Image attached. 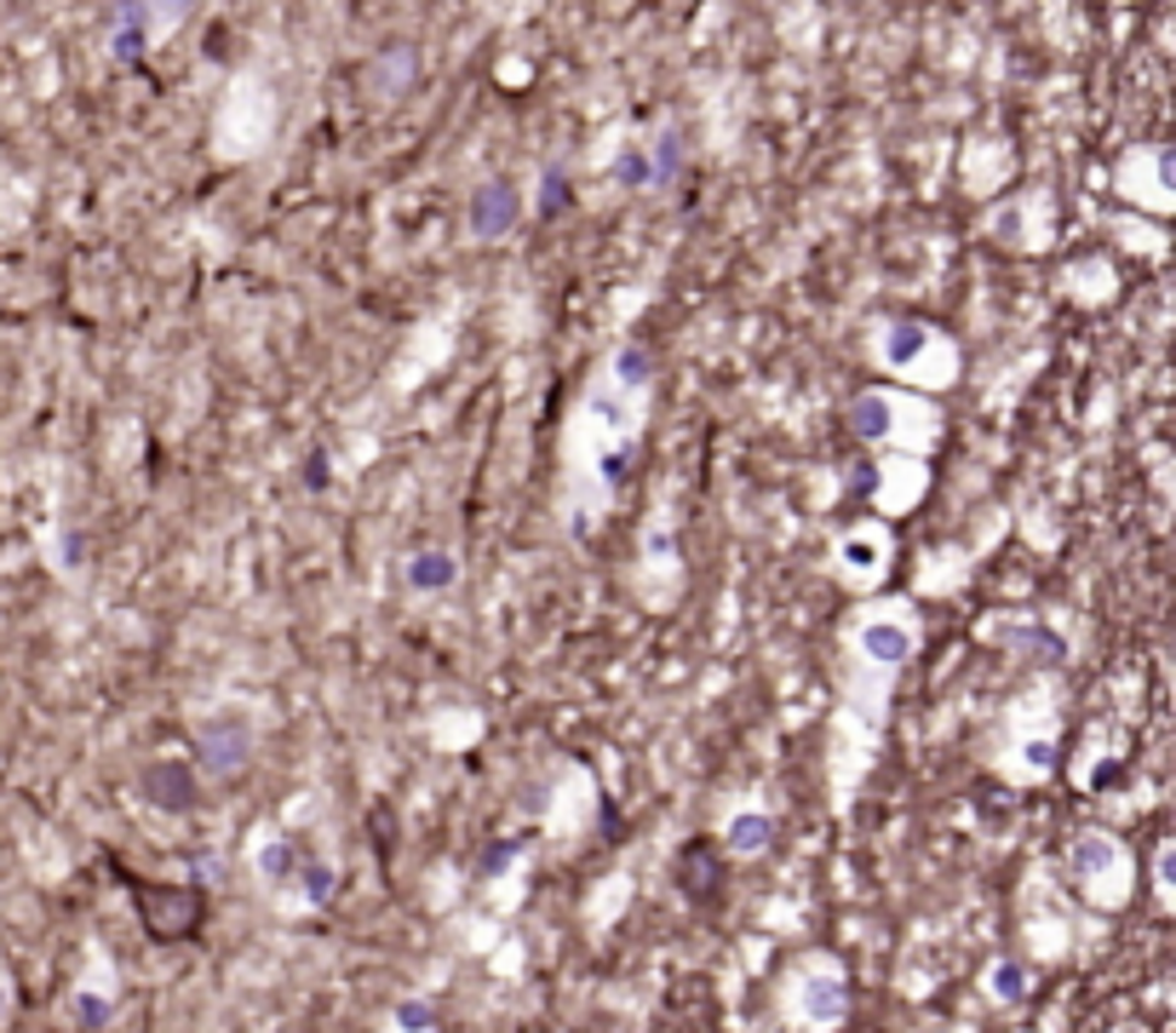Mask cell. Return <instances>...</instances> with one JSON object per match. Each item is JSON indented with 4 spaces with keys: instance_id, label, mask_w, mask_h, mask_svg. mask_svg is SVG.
Wrapping results in <instances>:
<instances>
[{
    "instance_id": "16",
    "label": "cell",
    "mask_w": 1176,
    "mask_h": 1033,
    "mask_svg": "<svg viewBox=\"0 0 1176 1033\" xmlns=\"http://www.w3.org/2000/svg\"><path fill=\"white\" fill-rule=\"evenodd\" d=\"M770 844H775V816L770 810H735L724 821V855L752 862V855H763Z\"/></svg>"
},
{
    "instance_id": "21",
    "label": "cell",
    "mask_w": 1176,
    "mask_h": 1033,
    "mask_svg": "<svg viewBox=\"0 0 1176 1033\" xmlns=\"http://www.w3.org/2000/svg\"><path fill=\"white\" fill-rule=\"evenodd\" d=\"M683 172V133H660L654 138V149H649V190H667L672 179Z\"/></svg>"
},
{
    "instance_id": "24",
    "label": "cell",
    "mask_w": 1176,
    "mask_h": 1033,
    "mask_svg": "<svg viewBox=\"0 0 1176 1033\" xmlns=\"http://www.w3.org/2000/svg\"><path fill=\"white\" fill-rule=\"evenodd\" d=\"M391 1028L396 1033H437V1004L430 999H396V1011H391Z\"/></svg>"
},
{
    "instance_id": "25",
    "label": "cell",
    "mask_w": 1176,
    "mask_h": 1033,
    "mask_svg": "<svg viewBox=\"0 0 1176 1033\" xmlns=\"http://www.w3.org/2000/svg\"><path fill=\"white\" fill-rule=\"evenodd\" d=\"M615 184H626V190H649V149H637V144H626L620 156H615Z\"/></svg>"
},
{
    "instance_id": "22",
    "label": "cell",
    "mask_w": 1176,
    "mask_h": 1033,
    "mask_svg": "<svg viewBox=\"0 0 1176 1033\" xmlns=\"http://www.w3.org/2000/svg\"><path fill=\"white\" fill-rule=\"evenodd\" d=\"M987 999H999V1004L1028 999V970H1021V959H993L987 965Z\"/></svg>"
},
{
    "instance_id": "14",
    "label": "cell",
    "mask_w": 1176,
    "mask_h": 1033,
    "mask_svg": "<svg viewBox=\"0 0 1176 1033\" xmlns=\"http://www.w3.org/2000/svg\"><path fill=\"white\" fill-rule=\"evenodd\" d=\"M1067 867H1073L1079 885H1108L1113 873H1124V850H1119L1113 833H1079L1073 850H1067Z\"/></svg>"
},
{
    "instance_id": "19",
    "label": "cell",
    "mask_w": 1176,
    "mask_h": 1033,
    "mask_svg": "<svg viewBox=\"0 0 1176 1033\" xmlns=\"http://www.w3.org/2000/svg\"><path fill=\"white\" fill-rule=\"evenodd\" d=\"M299 844L293 839H265L259 850H253V867H259L265 885H293V867H299Z\"/></svg>"
},
{
    "instance_id": "11",
    "label": "cell",
    "mask_w": 1176,
    "mask_h": 1033,
    "mask_svg": "<svg viewBox=\"0 0 1176 1033\" xmlns=\"http://www.w3.org/2000/svg\"><path fill=\"white\" fill-rule=\"evenodd\" d=\"M930 489V471L918 453H889V460L873 465V499L884 512H912Z\"/></svg>"
},
{
    "instance_id": "18",
    "label": "cell",
    "mask_w": 1176,
    "mask_h": 1033,
    "mask_svg": "<svg viewBox=\"0 0 1176 1033\" xmlns=\"http://www.w3.org/2000/svg\"><path fill=\"white\" fill-rule=\"evenodd\" d=\"M293 885H299L304 907H327V901L339 896V867L327 862V855H299V867H293Z\"/></svg>"
},
{
    "instance_id": "17",
    "label": "cell",
    "mask_w": 1176,
    "mask_h": 1033,
    "mask_svg": "<svg viewBox=\"0 0 1176 1033\" xmlns=\"http://www.w3.org/2000/svg\"><path fill=\"white\" fill-rule=\"evenodd\" d=\"M608 380H615L620 391H631V396H649L654 391V350L643 339H626L615 357H608Z\"/></svg>"
},
{
    "instance_id": "2",
    "label": "cell",
    "mask_w": 1176,
    "mask_h": 1033,
    "mask_svg": "<svg viewBox=\"0 0 1176 1033\" xmlns=\"http://www.w3.org/2000/svg\"><path fill=\"white\" fill-rule=\"evenodd\" d=\"M110 873L126 885V896L138 901V919L149 930V942H190L201 924H208V890L201 885H156L133 867L110 862Z\"/></svg>"
},
{
    "instance_id": "30",
    "label": "cell",
    "mask_w": 1176,
    "mask_h": 1033,
    "mask_svg": "<svg viewBox=\"0 0 1176 1033\" xmlns=\"http://www.w3.org/2000/svg\"><path fill=\"white\" fill-rule=\"evenodd\" d=\"M327 483H334V471H327V448H311V460H304V489L327 494Z\"/></svg>"
},
{
    "instance_id": "6",
    "label": "cell",
    "mask_w": 1176,
    "mask_h": 1033,
    "mask_svg": "<svg viewBox=\"0 0 1176 1033\" xmlns=\"http://www.w3.org/2000/svg\"><path fill=\"white\" fill-rule=\"evenodd\" d=\"M138 798L161 816H195L201 810V770L190 759H149L138 764Z\"/></svg>"
},
{
    "instance_id": "4",
    "label": "cell",
    "mask_w": 1176,
    "mask_h": 1033,
    "mask_svg": "<svg viewBox=\"0 0 1176 1033\" xmlns=\"http://www.w3.org/2000/svg\"><path fill=\"white\" fill-rule=\"evenodd\" d=\"M792 1017H798L804 1033H838L850 1022V981H843V970L827 959L804 965L798 981H792Z\"/></svg>"
},
{
    "instance_id": "8",
    "label": "cell",
    "mask_w": 1176,
    "mask_h": 1033,
    "mask_svg": "<svg viewBox=\"0 0 1176 1033\" xmlns=\"http://www.w3.org/2000/svg\"><path fill=\"white\" fill-rule=\"evenodd\" d=\"M523 224V190L511 184V179H489V184H477V195H471V207H466V231H471V242H505L511 231Z\"/></svg>"
},
{
    "instance_id": "7",
    "label": "cell",
    "mask_w": 1176,
    "mask_h": 1033,
    "mask_svg": "<svg viewBox=\"0 0 1176 1033\" xmlns=\"http://www.w3.org/2000/svg\"><path fill=\"white\" fill-rule=\"evenodd\" d=\"M936 402L925 396H896V391H861L850 402V431L861 442H901V419H918L930 414Z\"/></svg>"
},
{
    "instance_id": "31",
    "label": "cell",
    "mask_w": 1176,
    "mask_h": 1033,
    "mask_svg": "<svg viewBox=\"0 0 1176 1033\" xmlns=\"http://www.w3.org/2000/svg\"><path fill=\"white\" fill-rule=\"evenodd\" d=\"M58 558H64V569H81V558H87V540H81V535H64Z\"/></svg>"
},
{
    "instance_id": "23",
    "label": "cell",
    "mask_w": 1176,
    "mask_h": 1033,
    "mask_svg": "<svg viewBox=\"0 0 1176 1033\" xmlns=\"http://www.w3.org/2000/svg\"><path fill=\"white\" fill-rule=\"evenodd\" d=\"M569 201H574L569 172H562V167H546V179H540V201H534V218H562V213H569Z\"/></svg>"
},
{
    "instance_id": "20",
    "label": "cell",
    "mask_w": 1176,
    "mask_h": 1033,
    "mask_svg": "<svg viewBox=\"0 0 1176 1033\" xmlns=\"http://www.w3.org/2000/svg\"><path fill=\"white\" fill-rule=\"evenodd\" d=\"M110 1017H115V999L110 993H98V988H75L69 993V1022L81 1028V1033H104Z\"/></svg>"
},
{
    "instance_id": "5",
    "label": "cell",
    "mask_w": 1176,
    "mask_h": 1033,
    "mask_svg": "<svg viewBox=\"0 0 1176 1033\" xmlns=\"http://www.w3.org/2000/svg\"><path fill=\"white\" fill-rule=\"evenodd\" d=\"M832 574L850 592H873L889 574V535L878 523H855L832 540Z\"/></svg>"
},
{
    "instance_id": "29",
    "label": "cell",
    "mask_w": 1176,
    "mask_h": 1033,
    "mask_svg": "<svg viewBox=\"0 0 1176 1033\" xmlns=\"http://www.w3.org/2000/svg\"><path fill=\"white\" fill-rule=\"evenodd\" d=\"M414 81V53L402 46V64H391V53H385V64H379V92H391V87H407Z\"/></svg>"
},
{
    "instance_id": "12",
    "label": "cell",
    "mask_w": 1176,
    "mask_h": 1033,
    "mask_svg": "<svg viewBox=\"0 0 1176 1033\" xmlns=\"http://www.w3.org/2000/svg\"><path fill=\"white\" fill-rule=\"evenodd\" d=\"M402 586L414 597H448L459 586V551L453 546H419L402 558Z\"/></svg>"
},
{
    "instance_id": "26",
    "label": "cell",
    "mask_w": 1176,
    "mask_h": 1033,
    "mask_svg": "<svg viewBox=\"0 0 1176 1033\" xmlns=\"http://www.w3.org/2000/svg\"><path fill=\"white\" fill-rule=\"evenodd\" d=\"M144 7H149V30H156V35H172L195 0H144Z\"/></svg>"
},
{
    "instance_id": "9",
    "label": "cell",
    "mask_w": 1176,
    "mask_h": 1033,
    "mask_svg": "<svg viewBox=\"0 0 1176 1033\" xmlns=\"http://www.w3.org/2000/svg\"><path fill=\"white\" fill-rule=\"evenodd\" d=\"M930 357H959L953 345H941V334L930 322H889L878 339V362L889 373H925Z\"/></svg>"
},
{
    "instance_id": "15",
    "label": "cell",
    "mask_w": 1176,
    "mask_h": 1033,
    "mask_svg": "<svg viewBox=\"0 0 1176 1033\" xmlns=\"http://www.w3.org/2000/svg\"><path fill=\"white\" fill-rule=\"evenodd\" d=\"M982 643L1010 649V654H1044V661H1062V638L1044 632L1039 620H982Z\"/></svg>"
},
{
    "instance_id": "32",
    "label": "cell",
    "mask_w": 1176,
    "mask_h": 1033,
    "mask_svg": "<svg viewBox=\"0 0 1176 1033\" xmlns=\"http://www.w3.org/2000/svg\"><path fill=\"white\" fill-rule=\"evenodd\" d=\"M7 1011H12V988H7V976H0V1022H7Z\"/></svg>"
},
{
    "instance_id": "10",
    "label": "cell",
    "mask_w": 1176,
    "mask_h": 1033,
    "mask_svg": "<svg viewBox=\"0 0 1176 1033\" xmlns=\"http://www.w3.org/2000/svg\"><path fill=\"white\" fill-rule=\"evenodd\" d=\"M672 878L688 901H712L724 890V844L718 839H683V850L672 855Z\"/></svg>"
},
{
    "instance_id": "13",
    "label": "cell",
    "mask_w": 1176,
    "mask_h": 1033,
    "mask_svg": "<svg viewBox=\"0 0 1176 1033\" xmlns=\"http://www.w3.org/2000/svg\"><path fill=\"white\" fill-rule=\"evenodd\" d=\"M149 41H156V30H149L144 0H115V12H110V58L115 64H144Z\"/></svg>"
},
{
    "instance_id": "1",
    "label": "cell",
    "mask_w": 1176,
    "mask_h": 1033,
    "mask_svg": "<svg viewBox=\"0 0 1176 1033\" xmlns=\"http://www.w3.org/2000/svg\"><path fill=\"white\" fill-rule=\"evenodd\" d=\"M918 638H925V626H918V609L907 597H878L850 620L843 654H850V712L861 707V741H878L889 684L918 654Z\"/></svg>"
},
{
    "instance_id": "3",
    "label": "cell",
    "mask_w": 1176,
    "mask_h": 1033,
    "mask_svg": "<svg viewBox=\"0 0 1176 1033\" xmlns=\"http://www.w3.org/2000/svg\"><path fill=\"white\" fill-rule=\"evenodd\" d=\"M259 759V729H253L247 712H213L195 723V770L213 781H242Z\"/></svg>"
},
{
    "instance_id": "28",
    "label": "cell",
    "mask_w": 1176,
    "mask_h": 1033,
    "mask_svg": "<svg viewBox=\"0 0 1176 1033\" xmlns=\"http://www.w3.org/2000/svg\"><path fill=\"white\" fill-rule=\"evenodd\" d=\"M517 855H523V839H500V844H494V850H489V855H482V862H477V873H482V878H489V885H494V878H500V873H505L511 862H517Z\"/></svg>"
},
{
    "instance_id": "27",
    "label": "cell",
    "mask_w": 1176,
    "mask_h": 1033,
    "mask_svg": "<svg viewBox=\"0 0 1176 1033\" xmlns=\"http://www.w3.org/2000/svg\"><path fill=\"white\" fill-rule=\"evenodd\" d=\"M1154 890H1160V901L1176 896V839H1160V850H1154Z\"/></svg>"
}]
</instances>
